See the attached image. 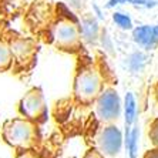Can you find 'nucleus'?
Returning <instances> with one entry per match:
<instances>
[{"mask_svg": "<svg viewBox=\"0 0 158 158\" xmlns=\"http://www.w3.org/2000/svg\"><path fill=\"white\" fill-rule=\"evenodd\" d=\"M103 91V74L97 66L87 61L78 67L74 78L73 94L78 103L90 104L96 101L98 94Z\"/></svg>", "mask_w": 158, "mask_h": 158, "instance_id": "obj_1", "label": "nucleus"}, {"mask_svg": "<svg viewBox=\"0 0 158 158\" xmlns=\"http://www.w3.org/2000/svg\"><path fill=\"white\" fill-rule=\"evenodd\" d=\"M4 141L17 150H31L39 138L36 123L27 118H13L3 125Z\"/></svg>", "mask_w": 158, "mask_h": 158, "instance_id": "obj_2", "label": "nucleus"}, {"mask_svg": "<svg viewBox=\"0 0 158 158\" xmlns=\"http://www.w3.org/2000/svg\"><path fill=\"white\" fill-rule=\"evenodd\" d=\"M19 111L24 118L33 123H43L47 117V108L44 103V96L41 88L34 87L24 94L20 104H19Z\"/></svg>", "mask_w": 158, "mask_h": 158, "instance_id": "obj_3", "label": "nucleus"}, {"mask_svg": "<svg viewBox=\"0 0 158 158\" xmlns=\"http://www.w3.org/2000/svg\"><path fill=\"white\" fill-rule=\"evenodd\" d=\"M96 111L97 117L104 123H113L120 117L121 104L114 88H107L100 93L96 98Z\"/></svg>", "mask_w": 158, "mask_h": 158, "instance_id": "obj_4", "label": "nucleus"}, {"mask_svg": "<svg viewBox=\"0 0 158 158\" xmlns=\"http://www.w3.org/2000/svg\"><path fill=\"white\" fill-rule=\"evenodd\" d=\"M53 39L56 46L66 52H73L80 47V31L74 23L69 20H60L53 27Z\"/></svg>", "mask_w": 158, "mask_h": 158, "instance_id": "obj_5", "label": "nucleus"}, {"mask_svg": "<svg viewBox=\"0 0 158 158\" xmlns=\"http://www.w3.org/2000/svg\"><path fill=\"white\" fill-rule=\"evenodd\" d=\"M121 132L114 125H108L103 131L100 132L98 138H97V147L98 151L103 155L107 157H114L121 150Z\"/></svg>", "mask_w": 158, "mask_h": 158, "instance_id": "obj_6", "label": "nucleus"}, {"mask_svg": "<svg viewBox=\"0 0 158 158\" xmlns=\"http://www.w3.org/2000/svg\"><path fill=\"white\" fill-rule=\"evenodd\" d=\"M134 40L140 46L145 48H154L158 44V26L150 27V26H141L134 30Z\"/></svg>", "mask_w": 158, "mask_h": 158, "instance_id": "obj_7", "label": "nucleus"}, {"mask_svg": "<svg viewBox=\"0 0 158 158\" xmlns=\"http://www.w3.org/2000/svg\"><path fill=\"white\" fill-rule=\"evenodd\" d=\"M11 56L16 61H26L27 59L33 54V47H31V40H15L10 44Z\"/></svg>", "mask_w": 158, "mask_h": 158, "instance_id": "obj_8", "label": "nucleus"}, {"mask_svg": "<svg viewBox=\"0 0 158 158\" xmlns=\"http://www.w3.org/2000/svg\"><path fill=\"white\" fill-rule=\"evenodd\" d=\"M11 63H13V56H11L10 44L0 39V71H6L7 69H10Z\"/></svg>", "mask_w": 158, "mask_h": 158, "instance_id": "obj_9", "label": "nucleus"}, {"mask_svg": "<svg viewBox=\"0 0 158 158\" xmlns=\"http://www.w3.org/2000/svg\"><path fill=\"white\" fill-rule=\"evenodd\" d=\"M134 115H135V101L131 93L125 96V123L131 124L134 121Z\"/></svg>", "mask_w": 158, "mask_h": 158, "instance_id": "obj_10", "label": "nucleus"}, {"mask_svg": "<svg viewBox=\"0 0 158 158\" xmlns=\"http://www.w3.org/2000/svg\"><path fill=\"white\" fill-rule=\"evenodd\" d=\"M124 3L135 4V6H145V7H152V6H155V2H152V0H110V2L106 4V7H113L115 4H124Z\"/></svg>", "mask_w": 158, "mask_h": 158, "instance_id": "obj_11", "label": "nucleus"}, {"mask_svg": "<svg viewBox=\"0 0 158 158\" xmlns=\"http://www.w3.org/2000/svg\"><path fill=\"white\" fill-rule=\"evenodd\" d=\"M113 20H114L115 24H117L120 29H123V30H130L132 27V22H131V19H130L128 15H124V13H118V11H115L114 15H113Z\"/></svg>", "mask_w": 158, "mask_h": 158, "instance_id": "obj_12", "label": "nucleus"}, {"mask_svg": "<svg viewBox=\"0 0 158 158\" xmlns=\"http://www.w3.org/2000/svg\"><path fill=\"white\" fill-rule=\"evenodd\" d=\"M148 137H150L151 143L155 147H158V118L152 120L150 124V130H148Z\"/></svg>", "mask_w": 158, "mask_h": 158, "instance_id": "obj_13", "label": "nucleus"}, {"mask_svg": "<svg viewBox=\"0 0 158 158\" xmlns=\"http://www.w3.org/2000/svg\"><path fill=\"white\" fill-rule=\"evenodd\" d=\"M137 137H138V131L134 130L131 132V137L127 140V145L130 148V157L131 158H135V154H137Z\"/></svg>", "mask_w": 158, "mask_h": 158, "instance_id": "obj_14", "label": "nucleus"}, {"mask_svg": "<svg viewBox=\"0 0 158 158\" xmlns=\"http://www.w3.org/2000/svg\"><path fill=\"white\" fill-rule=\"evenodd\" d=\"M83 33L85 37H93L97 34V23L93 20H85L83 26Z\"/></svg>", "mask_w": 158, "mask_h": 158, "instance_id": "obj_15", "label": "nucleus"}, {"mask_svg": "<svg viewBox=\"0 0 158 158\" xmlns=\"http://www.w3.org/2000/svg\"><path fill=\"white\" fill-rule=\"evenodd\" d=\"M17 158H40L36 154V151L33 150H23V152L19 155Z\"/></svg>", "mask_w": 158, "mask_h": 158, "instance_id": "obj_16", "label": "nucleus"}, {"mask_svg": "<svg viewBox=\"0 0 158 158\" xmlns=\"http://www.w3.org/2000/svg\"><path fill=\"white\" fill-rule=\"evenodd\" d=\"M83 158H103V154H101L100 151L90 150V151H87V154H85Z\"/></svg>", "mask_w": 158, "mask_h": 158, "instance_id": "obj_17", "label": "nucleus"}, {"mask_svg": "<svg viewBox=\"0 0 158 158\" xmlns=\"http://www.w3.org/2000/svg\"><path fill=\"white\" fill-rule=\"evenodd\" d=\"M144 158H158V148L151 150V151H147L145 155H144Z\"/></svg>", "mask_w": 158, "mask_h": 158, "instance_id": "obj_18", "label": "nucleus"}, {"mask_svg": "<svg viewBox=\"0 0 158 158\" xmlns=\"http://www.w3.org/2000/svg\"><path fill=\"white\" fill-rule=\"evenodd\" d=\"M155 97H157V100H158V84H157V87H155Z\"/></svg>", "mask_w": 158, "mask_h": 158, "instance_id": "obj_19", "label": "nucleus"}]
</instances>
